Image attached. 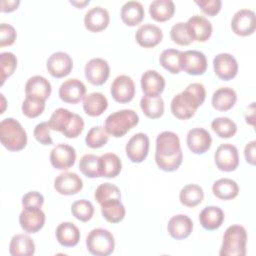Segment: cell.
Wrapping results in <instances>:
<instances>
[{
	"label": "cell",
	"instance_id": "6da1fadb",
	"mask_svg": "<svg viewBox=\"0 0 256 256\" xmlns=\"http://www.w3.org/2000/svg\"><path fill=\"white\" fill-rule=\"evenodd\" d=\"M183 153L180 139L172 131H163L156 138L155 161L159 169L172 172L177 170L182 164Z\"/></svg>",
	"mask_w": 256,
	"mask_h": 256
},
{
	"label": "cell",
	"instance_id": "7a4b0ae2",
	"mask_svg": "<svg viewBox=\"0 0 256 256\" xmlns=\"http://www.w3.org/2000/svg\"><path fill=\"white\" fill-rule=\"evenodd\" d=\"M206 98V90L201 83H191L184 91L173 97L170 109L172 114L178 119L191 118L197 108L201 106Z\"/></svg>",
	"mask_w": 256,
	"mask_h": 256
},
{
	"label": "cell",
	"instance_id": "3957f363",
	"mask_svg": "<svg viewBox=\"0 0 256 256\" xmlns=\"http://www.w3.org/2000/svg\"><path fill=\"white\" fill-rule=\"evenodd\" d=\"M0 140L9 151H20L27 144V134L14 118H5L0 123Z\"/></svg>",
	"mask_w": 256,
	"mask_h": 256
},
{
	"label": "cell",
	"instance_id": "277c9868",
	"mask_svg": "<svg viewBox=\"0 0 256 256\" xmlns=\"http://www.w3.org/2000/svg\"><path fill=\"white\" fill-rule=\"evenodd\" d=\"M247 232L241 225L229 226L223 235L220 256H245Z\"/></svg>",
	"mask_w": 256,
	"mask_h": 256
},
{
	"label": "cell",
	"instance_id": "5b68a950",
	"mask_svg": "<svg viewBox=\"0 0 256 256\" xmlns=\"http://www.w3.org/2000/svg\"><path fill=\"white\" fill-rule=\"evenodd\" d=\"M139 122L138 114L132 109H122L107 116L105 130L109 135L119 138L124 136Z\"/></svg>",
	"mask_w": 256,
	"mask_h": 256
},
{
	"label": "cell",
	"instance_id": "8992f818",
	"mask_svg": "<svg viewBox=\"0 0 256 256\" xmlns=\"http://www.w3.org/2000/svg\"><path fill=\"white\" fill-rule=\"evenodd\" d=\"M87 250L95 256H108L115 248L112 233L104 228H95L86 237Z\"/></svg>",
	"mask_w": 256,
	"mask_h": 256
},
{
	"label": "cell",
	"instance_id": "52a82bcc",
	"mask_svg": "<svg viewBox=\"0 0 256 256\" xmlns=\"http://www.w3.org/2000/svg\"><path fill=\"white\" fill-rule=\"evenodd\" d=\"M181 70L190 75H202L207 69V59L203 52L187 50L180 53Z\"/></svg>",
	"mask_w": 256,
	"mask_h": 256
},
{
	"label": "cell",
	"instance_id": "ba28073f",
	"mask_svg": "<svg viewBox=\"0 0 256 256\" xmlns=\"http://www.w3.org/2000/svg\"><path fill=\"white\" fill-rule=\"evenodd\" d=\"M214 160L219 170L224 172L234 171L239 165L238 149L230 143L221 144L215 151Z\"/></svg>",
	"mask_w": 256,
	"mask_h": 256
},
{
	"label": "cell",
	"instance_id": "9c48e42d",
	"mask_svg": "<svg viewBox=\"0 0 256 256\" xmlns=\"http://www.w3.org/2000/svg\"><path fill=\"white\" fill-rule=\"evenodd\" d=\"M45 213L41 207H23L19 215V224L27 233H36L45 224Z\"/></svg>",
	"mask_w": 256,
	"mask_h": 256
},
{
	"label": "cell",
	"instance_id": "30bf717a",
	"mask_svg": "<svg viewBox=\"0 0 256 256\" xmlns=\"http://www.w3.org/2000/svg\"><path fill=\"white\" fill-rule=\"evenodd\" d=\"M126 155L133 163L143 162L149 152V138L144 133L134 134L126 144Z\"/></svg>",
	"mask_w": 256,
	"mask_h": 256
},
{
	"label": "cell",
	"instance_id": "8fae6325",
	"mask_svg": "<svg viewBox=\"0 0 256 256\" xmlns=\"http://www.w3.org/2000/svg\"><path fill=\"white\" fill-rule=\"evenodd\" d=\"M84 73L89 83L99 86L107 81L110 75V67L106 60L102 58H93L86 63Z\"/></svg>",
	"mask_w": 256,
	"mask_h": 256
},
{
	"label": "cell",
	"instance_id": "7c38bea8",
	"mask_svg": "<svg viewBox=\"0 0 256 256\" xmlns=\"http://www.w3.org/2000/svg\"><path fill=\"white\" fill-rule=\"evenodd\" d=\"M232 31L239 36H248L256 29L255 13L250 9L238 10L231 20Z\"/></svg>",
	"mask_w": 256,
	"mask_h": 256
},
{
	"label": "cell",
	"instance_id": "4fadbf2b",
	"mask_svg": "<svg viewBox=\"0 0 256 256\" xmlns=\"http://www.w3.org/2000/svg\"><path fill=\"white\" fill-rule=\"evenodd\" d=\"M213 68L216 76L224 81L233 79L238 73V63L229 53H219L213 59Z\"/></svg>",
	"mask_w": 256,
	"mask_h": 256
},
{
	"label": "cell",
	"instance_id": "5bb4252c",
	"mask_svg": "<svg viewBox=\"0 0 256 256\" xmlns=\"http://www.w3.org/2000/svg\"><path fill=\"white\" fill-rule=\"evenodd\" d=\"M110 92L116 102L128 103L134 98L135 84L131 77L127 75H119L113 80Z\"/></svg>",
	"mask_w": 256,
	"mask_h": 256
},
{
	"label": "cell",
	"instance_id": "9a60e30c",
	"mask_svg": "<svg viewBox=\"0 0 256 256\" xmlns=\"http://www.w3.org/2000/svg\"><path fill=\"white\" fill-rule=\"evenodd\" d=\"M76 160L75 149L68 144H57L50 152V162L55 169L67 170Z\"/></svg>",
	"mask_w": 256,
	"mask_h": 256
},
{
	"label": "cell",
	"instance_id": "2e32d148",
	"mask_svg": "<svg viewBox=\"0 0 256 256\" xmlns=\"http://www.w3.org/2000/svg\"><path fill=\"white\" fill-rule=\"evenodd\" d=\"M46 68L53 77L62 78L70 74L73 68V61L69 54L61 51L55 52L47 59Z\"/></svg>",
	"mask_w": 256,
	"mask_h": 256
},
{
	"label": "cell",
	"instance_id": "e0dca14e",
	"mask_svg": "<svg viewBox=\"0 0 256 256\" xmlns=\"http://www.w3.org/2000/svg\"><path fill=\"white\" fill-rule=\"evenodd\" d=\"M58 94L62 101L70 104H76L86 96V86L79 79H68L61 84Z\"/></svg>",
	"mask_w": 256,
	"mask_h": 256
},
{
	"label": "cell",
	"instance_id": "ac0fdd59",
	"mask_svg": "<svg viewBox=\"0 0 256 256\" xmlns=\"http://www.w3.org/2000/svg\"><path fill=\"white\" fill-rule=\"evenodd\" d=\"M54 188L61 195H74L83 188V181L74 172H62L54 180Z\"/></svg>",
	"mask_w": 256,
	"mask_h": 256
},
{
	"label": "cell",
	"instance_id": "d6986e66",
	"mask_svg": "<svg viewBox=\"0 0 256 256\" xmlns=\"http://www.w3.org/2000/svg\"><path fill=\"white\" fill-rule=\"evenodd\" d=\"M186 143L194 154H203L209 150L212 143L210 133L204 128H193L188 131Z\"/></svg>",
	"mask_w": 256,
	"mask_h": 256
},
{
	"label": "cell",
	"instance_id": "ffe728a7",
	"mask_svg": "<svg viewBox=\"0 0 256 256\" xmlns=\"http://www.w3.org/2000/svg\"><path fill=\"white\" fill-rule=\"evenodd\" d=\"M188 32L191 38L199 42L207 41L212 34V24L211 22L201 15H194L188 19L186 22Z\"/></svg>",
	"mask_w": 256,
	"mask_h": 256
},
{
	"label": "cell",
	"instance_id": "44dd1931",
	"mask_svg": "<svg viewBox=\"0 0 256 256\" xmlns=\"http://www.w3.org/2000/svg\"><path fill=\"white\" fill-rule=\"evenodd\" d=\"M110 21L109 12L101 7L95 6L89 9L84 16V25L91 32H101L107 28Z\"/></svg>",
	"mask_w": 256,
	"mask_h": 256
},
{
	"label": "cell",
	"instance_id": "7402d4cb",
	"mask_svg": "<svg viewBox=\"0 0 256 256\" xmlns=\"http://www.w3.org/2000/svg\"><path fill=\"white\" fill-rule=\"evenodd\" d=\"M135 38L141 47L153 48L162 41L163 32L158 26L146 23L137 29Z\"/></svg>",
	"mask_w": 256,
	"mask_h": 256
},
{
	"label": "cell",
	"instance_id": "603a6c76",
	"mask_svg": "<svg viewBox=\"0 0 256 256\" xmlns=\"http://www.w3.org/2000/svg\"><path fill=\"white\" fill-rule=\"evenodd\" d=\"M167 230L172 238L182 240L191 234L193 230V222L187 215L178 214L170 218L168 221Z\"/></svg>",
	"mask_w": 256,
	"mask_h": 256
},
{
	"label": "cell",
	"instance_id": "cb8c5ba5",
	"mask_svg": "<svg viewBox=\"0 0 256 256\" xmlns=\"http://www.w3.org/2000/svg\"><path fill=\"white\" fill-rule=\"evenodd\" d=\"M141 88L146 96H160L165 88V79L157 71L147 70L141 76Z\"/></svg>",
	"mask_w": 256,
	"mask_h": 256
},
{
	"label": "cell",
	"instance_id": "d4e9b609",
	"mask_svg": "<svg viewBox=\"0 0 256 256\" xmlns=\"http://www.w3.org/2000/svg\"><path fill=\"white\" fill-rule=\"evenodd\" d=\"M25 94L26 96H32L46 101L51 94V84L43 76H32L26 82Z\"/></svg>",
	"mask_w": 256,
	"mask_h": 256
},
{
	"label": "cell",
	"instance_id": "484cf974",
	"mask_svg": "<svg viewBox=\"0 0 256 256\" xmlns=\"http://www.w3.org/2000/svg\"><path fill=\"white\" fill-rule=\"evenodd\" d=\"M56 239L64 247H74L80 240L78 227L71 222H62L56 228Z\"/></svg>",
	"mask_w": 256,
	"mask_h": 256
},
{
	"label": "cell",
	"instance_id": "4316f807",
	"mask_svg": "<svg viewBox=\"0 0 256 256\" xmlns=\"http://www.w3.org/2000/svg\"><path fill=\"white\" fill-rule=\"evenodd\" d=\"M237 101V94L230 87H221L214 91L212 95V106L218 111L230 110Z\"/></svg>",
	"mask_w": 256,
	"mask_h": 256
},
{
	"label": "cell",
	"instance_id": "83f0119b",
	"mask_svg": "<svg viewBox=\"0 0 256 256\" xmlns=\"http://www.w3.org/2000/svg\"><path fill=\"white\" fill-rule=\"evenodd\" d=\"M224 221V212L217 206H207L199 214V222L206 230L218 229Z\"/></svg>",
	"mask_w": 256,
	"mask_h": 256
},
{
	"label": "cell",
	"instance_id": "f1b7e54d",
	"mask_svg": "<svg viewBox=\"0 0 256 256\" xmlns=\"http://www.w3.org/2000/svg\"><path fill=\"white\" fill-rule=\"evenodd\" d=\"M145 16L143 5L139 1H127L121 8V19L128 26H136Z\"/></svg>",
	"mask_w": 256,
	"mask_h": 256
},
{
	"label": "cell",
	"instance_id": "f546056e",
	"mask_svg": "<svg viewBox=\"0 0 256 256\" xmlns=\"http://www.w3.org/2000/svg\"><path fill=\"white\" fill-rule=\"evenodd\" d=\"M9 252L12 256H31L35 253V243L28 235L16 234L10 241Z\"/></svg>",
	"mask_w": 256,
	"mask_h": 256
},
{
	"label": "cell",
	"instance_id": "4dcf8cb0",
	"mask_svg": "<svg viewBox=\"0 0 256 256\" xmlns=\"http://www.w3.org/2000/svg\"><path fill=\"white\" fill-rule=\"evenodd\" d=\"M108 107L107 98L100 92H93L83 99V109L91 117L100 116Z\"/></svg>",
	"mask_w": 256,
	"mask_h": 256
},
{
	"label": "cell",
	"instance_id": "1f68e13d",
	"mask_svg": "<svg viewBox=\"0 0 256 256\" xmlns=\"http://www.w3.org/2000/svg\"><path fill=\"white\" fill-rule=\"evenodd\" d=\"M122 169L120 158L114 153H105L99 157L100 177L114 178Z\"/></svg>",
	"mask_w": 256,
	"mask_h": 256
},
{
	"label": "cell",
	"instance_id": "d6a6232c",
	"mask_svg": "<svg viewBox=\"0 0 256 256\" xmlns=\"http://www.w3.org/2000/svg\"><path fill=\"white\" fill-rule=\"evenodd\" d=\"M212 192L221 200H231L238 195L239 186L232 179L221 178L213 183Z\"/></svg>",
	"mask_w": 256,
	"mask_h": 256
},
{
	"label": "cell",
	"instance_id": "836d02e7",
	"mask_svg": "<svg viewBox=\"0 0 256 256\" xmlns=\"http://www.w3.org/2000/svg\"><path fill=\"white\" fill-rule=\"evenodd\" d=\"M175 12V5L172 0H154L149 5L151 17L158 22L169 20Z\"/></svg>",
	"mask_w": 256,
	"mask_h": 256
},
{
	"label": "cell",
	"instance_id": "e575fe53",
	"mask_svg": "<svg viewBox=\"0 0 256 256\" xmlns=\"http://www.w3.org/2000/svg\"><path fill=\"white\" fill-rule=\"evenodd\" d=\"M101 205L102 216L110 223H118L125 217V207L121 202V199H114L104 202Z\"/></svg>",
	"mask_w": 256,
	"mask_h": 256
},
{
	"label": "cell",
	"instance_id": "d590c367",
	"mask_svg": "<svg viewBox=\"0 0 256 256\" xmlns=\"http://www.w3.org/2000/svg\"><path fill=\"white\" fill-rule=\"evenodd\" d=\"M143 113L150 119L160 118L164 113V101L161 96L144 95L140 101Z\"/></svg>",
	"mask_w": 256,
	"mask_h": 256
},
{
	"label": "cell",
	"instance_id": "8d00e7d4",
	"mask_svg": "<svg viewBox=\"0 0 256 256\" xmlns=\"http://www.w3.org/2000/svg\"><path fill=\"white\" fill-rule=\"evenodd\" d=\"M203 198V189L197 184H187L181 189L179 193L180 202L187 207L197 206L202 202Z\"/></svg>",
	"mask_w": 256,
	"mask_h": 256
},
{
	"label": "cell",
	"instance_id": "74e56055",
	"mask_svg": "<svg viewBox=\"0 0 256 256\" xmlns=\"http://www.w3.org/2000/svg\"><path fill=\"white\" fill-rule=\"evenodd\" d=\"M73 117H74V113L70 112L68 109L58 108L52 113L48 121L49 127L51 130L59 131L63 133L70 125Z\"/></svg>",
	"mask_w": 256,
	"mask_h": 256
},
{
	"label": "cell",
	"instance_id": "f35d334b",
	"mask_svg": "<svg viewBox=\"0 0 256 256\" xmlns=\"http://www.w3.org/2000/svg\"><path fill=\"white\" fill-rule=\"evenodd\" d=\"M212 130L220 138H230L237 132L236 123L228 117H217L211 122Z\"/></svg>",
	"mask_w": 256,
	"mask_h": 256
},
{
	"label": "cell",
	"instance_id": "ab89813d",
	"mask_svg": "<svg viewBox=\"0 0 256 256\" xmlns=\"http://www.w3.org/2000/svg\"><path fill=\"white\" fill-rule=\"evenodd\" d=\"M180 53L181 51L176 49H166L160 54L159 62L170 73L178 74L181 71Z\"/></svg>",
	"mask_w": 256,
	"mask_h": 256
},
{
	"label": "cell",
	"instance_id": "60d3db41",
	"mask_svg": "<svg viewBox=\"0 0 256 256\" xmlns=\"http://www.w3.org/2000/svg\"><path fill=\"white\" fill-rule=\"evenodd\" d=\"M79 170L83 175L89 178L100 177L99 157L94 154H85L79 162Z\"/></svg>",
	"mask_w": 256,
	"mask_h": 256
},
{
	"label": "cell",
	"instance_id": "b9f144b4",
	"mask_svg": "<svg viewBox=\"0 0 256 256\" xmlns=\"http://www.w3.org/2000/svg\"><path fill=\"white\" fill-rule=\"evenodd\" d=\"M109 134L102 126H93L85 137L86 145L90 148H100L109 140Z\"/></svg>",
	"mask_w": 256,
	"mask_h": 256
},
{
	"label": "cell",
	"instance_id": "7bdbcfd3",
	"mask_svg": "<svg viewBox=\"0 0 256 256\" xmlns=\"http://www.w3.org/2000/svg\"><path fill=\"white\" fill-rule=\"evenodd\" d=\"M94 197L99 204L104 202L114 200V199H121V193L119 188L111 183H102L100 184L94 193Z\"/></svg>",
	"mask_w": 256,
	"mask_h": 256
},
{
	"label": "cell",
	"instance_id": "ee69618b",
	"mask_svg": "<svg viewBox=\"0 0 256 256\" xmlns=\"http://www.w3.org/2000/svg\"><path fill=\"white\" fill-rule=\"evenodd\" d=\"M71 212L76 219L82 222H87L92 218L94 214V206L88 200H76L71 206Z\"/></svg>",
	"mask_w": 256,
	"mask_h": 256
},
{
	"label": "cell",
	"instance_id": "f6af8a7d",
	"mask_svg": "<svg viewBox=\"0 0 256 256\" xmlns=\"http://www.w3.org/2000/svg\"><path fill=\"white\" fill-rule=\"evenodd\" d=\"M22 112L28 118H36L45 109V100L32 96H26L22 103Z\"/></svg>",
	"mask_w": 256,
	"mask_h": 256
},
{
	"label": "cell",
	"instance_id": "bcb514c9",
	"mask_svg": "<svg viewBox=\"0 0 256 256\" xmlns=\"http://www.w3.org/2000/svg\"><path fill=\"white\" fill-rule=\"evenodd\" d=\"M170 37L172 41L181 46L190 45L193 42L185 22H178L171 27Z\"/></svg>",
	"mask_w": 256,
	"mask_h": 256
},
{
	"label": "cell",
	"instance_id": "7dc6e473",
	"mask_svg": "<svg viewBox=\"0 0 256 256\" xmlns=\"http://www.w3.org/2000/svg\"><path fill=\"white\" fill-rule=\"evenodd\" d=\"M0 67H1V85H3L5 80L14 73L17 67L16 56L12 52H2L0 54Z\"/></svg>",
	"mask_w": 256,
	"mask_h": 256
},
{
	"label": "cell",
	"instance_id": "c3c4849f",
	"mask_svg": "<svg viewBox=\"0 0 256 256\" xmlns=\"http://www.w3.org/2000/svg\"><path fill=\"white\" fill-rule=\"evenodd\" d=\"M17 37L15 28L7 23H1L0 25V47L12 45Z\"/></svg>",
	"mask_w": 256,
	"mask_h": 256
},
{
	"label": "cell",
	"instance_id": "681fc988",
	"mask_svg": "<svg viewBox=\"0 0 256 256\" xmlns=\"http://www.w3.org/2000/svg\"><path fill=\"white\" fill-rule=\"evenodd\" d=\"M34 137L39 143L43 145L53 144L52 138L50 136V127L48 122H41L35 126Z\"/></svg>",
	"mask_w": 256,
	"mask_h": 256
},
{
	"label": "cell",
	"instance_id": "f907efd6",
	"mask_svg": "<svg viewBox=\"0 0 256 256\" xmlns=\"http://www.w3.org/2000/svg\"><path fill=\"white\" fill-rule=\"evenodd\" d=\"M83 129H84V120L80 115L75 113L71 124L62 134L67 138H76L82 133Z\"/></svg>",
	"mask_w": 256,
	"mask_h": 256
},
{
	"label": "cell",
	"instance_id": "816d5d0a",
	"mask_svg": "<svg viewBox=\"0 0 256 256\" xmlns=\"http://www.w3.org/2000/svg\"><path fill=\"white\" fill-rule=\"evenodd\" d=\"M195 3L209 16H214L219 13L222 6L221 0H196Z\"/></svg>",
	"mask_w": 256,
	"mask_h": 256
},
{
	"label": "cell",
	"instance_id": "f5cc1de1",
	"mask_svg": "<svg viewBox=\"0 0 256 256\" xmlns=\"http://www.w3.org/2000/svg\"><path fill=\"white\" fill-rule=\"evenodd\" d=\"M44 197L40 192L30 191L22 197L23 207H42Z\"/></svg>",
	"mask_w": 256,
	"mask_h": 256
},
{
	"label": "cell",
	"instance_id": "db71d44e",
	"mask_svg": "<svg viewBox=\"0 0 256 256\" xmlns=\"http://www.w3.org/2000/svg\"><path fill=\"white\" fill-rule=\"evenodd\" d=\"M255 146H256V141L252 140L248 142L244 148V156H245L246 162L251 165H255V151H256Z\"/></svg>",
	"mask_w": 256,
	"mask_h": 256
},
{
	"label": "cell",
	"instance_id": "11a10c76",
	"mask_svg": "<svg viewBox=\"0 0 256 256\" xmlns=\"http://www.w3.org/2000/svg\"><path fill=\"white\" fill-rule=\"evenodd\" d=\"M20 4L19 0H2L0 2L1 11L2 12H12L17 9L18 5Z\"/></svg>",
	"mask_w": 256,
	"mask_h": 256
},
{
	"label": "cell",
	"instance_id": "9f6ffc18",
	"mask_svg": "<svg viewBox=\"0 0 256 256\" xmlns=\"http://www.w3.org/2000/svg\"><path fill=\"white\" fill-rule=\"evenodd\" d=\"M70 3L77 8H83L87 4H89V0H84V1H70Z\"/></svg>",
	"mask_w": 256,
	"mask_h": 256
},
{
	"label": "cell",
	"instance_id": "6f0895ef",
	"mask_svg": "<svg viewBox=\"0 0 256 256\" xmlns=\"http://www.w3.org/2000/svg\"><path fill=\"white\" fill-rule=\"evenodd\" d=\"M1 96V100H2V109H1V114L4 112V109H5V98H4V95L3 94H1L0 95Z\"/></svg>",
	"mask_w": 256,
	"mask_h": 256
}]
</instances>
